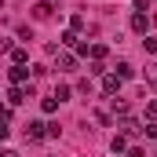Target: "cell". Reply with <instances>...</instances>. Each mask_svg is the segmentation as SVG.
Instances as JSON below:
<instances>
[{"mask_svg": "<svg viewBox=\"0 0 157 157\" xmlns=\"http://www.w3.org/2000/svg\"><path fill=\"white\" fill-rule=\"evenodd\" d=\"M26 139H29V143H44V139H48V124H44V121H29V124H26Z\"/></svg>", "mask_w": 157, "mask_h": 157, "instance_id": "6da1fadb", "label": "cell"}, {"mask_svg": "<svg viewBox=\"0 0 157 157\" xmlns=\"http://www.w3.org/2000/svg\"><path fill=\"white\" fill-rule=\"evenodd\" d=\"M143 135H146V139H157V121H150V124H143Z\"/></svg>", "mask_w": 157, "mask_h": 157, "instance_id": "ac0fdd59", "label": "cell"}, {"mask_svg": "<svg viewBox=\"0 0 157 157\" xmlns=\"http://www.w3.org/2000/svg\"><path fill=\"white\" fill-rule=\"evenodd\" d=\"M146 117L157 121V99H150V102H146Z\"/></svg>", "mask_w": 157, "mask_h": 157, "instance_id": "d6986e66", "label": "cell"}, {"mask_svg": "<svg viewBox=\"0 0 157 157\" xmlns=\"http://www.w3.org/2000/svg\"><path fill=\"white\" fill-rule=\"evenodd\" d=\"M121 135H124V139L143 135V124H139V121H132V117H121Z\"/></svg>", "mask_w": 157, "mask_h": 157, "instance_id": "3957f363", "label": "cell"}, {"mask_svg": "<svg viewBox=\"0 0 157 157\" xmlns=\"http://www.w3.org/2000/svg\"><path fill=\"white\" fill-rule=\"evenodd\" d=\"M113 113H117V117H128V99H113Z\"/></svg>", "mask_w": 157, "mask_h": 157, "instance_id": "4fadbf2b", "label": "cell"}, {"mask_svg": "<svg viewBox=\"0 0 157 157\" xmlns=\"http://www.w3.org/2000/svg\"><path fill=\"white\" fill-rule=\"evenodd\" d=\"M0 157H18V154H15V150H0Z\"/></svg>", "mask_w": 157, "mask_h": 157, "instance_id": "484cf974", "label": "cell"}, {"mask_svg": "<svg viewBox=\"0 0 157 157\" xmlns=\"http://www.w3.org/2000/svg\"><path fill=\"white\" fill-rule=\"evenodd\" d=\"M26 59H29L26 48H11V62H15V66H26Z\"/></svg>", "mask_w": 157, "mask_h": 157, "instance_id": "30bf717a", "label": "cell"}, {"mask_svg": "<svg viewBox=\"0 0 157 157\" xmlns=\"http://www.w3.org/2000/svg\"><path fill=\"white\" fill-rule=\"evenodd\" d=\"M132 7H135V11H143V15H146V11H150V0H132Z\"/></svg>", "mask_w": 157, "mask_h": 157, "instance_id": "ffe728a7", "label": "cell"}, {"mask_svg": "<svg viewBox=\"0 0 157 157\" xmlns=\"http://www.w3.org/2000/svg\"><path fill=\"white\" fill-rule=\"evenodd\" d=\"M51 95H55V99H59V106H62V102H70V95H73V88H66V84H59V88H55Z\"/></svg>", "mask_w": 157, "mask_h": 157, "instance_id": "8fae6325", "label": "cell"}, {"mask_svg": "<svg viewBox=\"0 0 157 157\" xmlns=\"http://www.w3.org/2000/svg\"><path fill=\"white\" fill-rule=\"evenodd\" d=\"M113 77L132 80V77H135V66H132V62H117V66H113Z\"/></svg>", "mask_w": 157, "mask_h": 157, "instance_id": "ba28073f", "label": "cell"}, {"mask_svg": "<svg viewBox=\"0 0 157 157\" xmlns=\"http://www.w3.org/2000/svg\"><path fill=\"white\" fill-rule=\"evenodd\" d=\"M40 110H44V113H55V110H59V99H55V95H48V99L40 102Z\"/></svg>", "mask_w": 157, "mask_h": 157, "instance_id": "5bb4252c", "label": "cell"}, {"mask_svg": "<svg viewBox=\"0 0 157 157\" xmlns=\"http://www.w3.org/2000/svg\"><path fill=\"white\" fill-rule=\"evenodd\" d=\"M88 55H91V62H102V59H106V44H91Z\"/></svg>", "mask_w": 157, "mask_h": 157, "instance_id": "9c48e42d", "label": "cell"}, {"mask_svg": "<svg viewBox=\"0 0 157 157\" xmlns=\"http://www.w3.org/2000/svg\"><path fill=\"white\" fill-rule=\"evenodd\" d=\"M4 51H11V44H7V40L0 37V55H4Z\"/></svg>", "mask_w": 157, "mask_h": 157, "instance_id": "cb8c5ba5", "label": "cell"}, {"mask_svg": "<svg viewBox=\"0 0 157 157\" xmlns=\"http://www.w3.org/2000/svg\"><path fill=\"white\" fill-rule=\"evenodd\" d=\"M154 22H157V11H154Z\"/></svg>", "mask_w": 157, "mask_h": 157, "instance_id": "4316f807", "label": "cell"}, {"mask_svg": "<svg viewBox=\"0 0 157 157\" xmlns=\"http://www.w3.org/2000/svg\"><path fill=\"white\" fill-rule=\"evenodd\" d=\"M124 157H146V150H139V146H128V154Z\"/></svg>", "mask_w": 157, "mask_h": 157, "instance_id": "7402d4cb", "label": "cell"}, {"mask_svg": "<svg viewBox=\"0 0 157 157\" xmlns=\"http://www.w3.org/2000/svg\"><path fill=\"white\" fill-rule=\"evenodd\" d=\"M7 77H11V84H26V80H29V70H26V66H11Z\"/></svg>", "mask_w": 157, "mask_h": 157, "instance_id": "52a82bcc", "label": "cell"}, {"mask_svg": "<svg viewBox=\"0 0 157 157\" xmlns=\"http://www.w3.org/2000/svg\"><path fill=\"white\" fill-rule=\"evenodd\" d=\"M62 44H66V48H77V44H80V37L73 33V29H66V33H62Z\"/></svg>", "mask_w": 157, "mask_h": 157, "instance_id": "2e32d148", "label": "cell"}, {"mask_svg": "<svg viewBox=\"0 0 157 157\" xmlns=\"http://www.w3.org/2000/svg\"><path fill=\"white\" fill-rule=\"evenodd\" d=\"M70 29H73V33H84V29H88L84 15H73V18H70Z\"/></svg>", "mask_w": 157, "mask_h": 157, "instance_id": "7c38bea8", "label": "cell"}, {"mask_svg": "<svg viewBox=\"0 0 157 157\" xmlns=\"http://www.w3.org/2000/svg\"><path fill=\"white\" fill-rule=\"evenodd\" d=\"M128 26H132V33H139V37H146V29H150V18H146V15H143V11H135V15H132V22H128Z\"/></svg>", "mask_w": 157, "mask_h": 157, "instance_id": "7a4b0ae2", "label": "cell"}, {"mask_svg": "<svg viewBox=\"0 0 157 157\" xmlns=\"http://www.w3.org/2000/svg\"><path fill=\"white\" fill-rule=\"evenodd\" d=\"M146 84L157 88V62H154V66H146Z\"/></svg>", "mask_w": 157, "mask_h": 157, "instance_id": "e0dca14e", "label": "cell"}, {"mask_svg": "<svg viewBox=\"0 0 157 157\" xmlns=\"http://www.w3.org/2000/svg\"><path fill=\"white\" fill-rule=\"evenodd\" d=\"M7 117H11V113H7V106L0 102V121H7Z\"/></svg>", "mask_w": 157, "mask_h": 157, "instance_id": "d4e9b609", "label": "cell"}, {"mask_svg": "<svg viewBox=\"0 0 157 157\" xmlns=\"http://www.w3.org/2000/svg\"><path fill=\"white\" fill-rule=\"evenodd\" d=\"M102 91H106V95H117V91H121V77H113V73H102Z\"/></svg>", "mask_w": 157, "mask_h": 157, "instance_id": "8992f818", "label": "cell"}, {"mask_svg": "<svg viewBox=\"0 0 157 157\" xmlns=\"http://www.w3.org/2000/svg\"><path fill=\"white\" fill-rule=\"evenodd\" d=\"M51 11H55V7H51V0L33 4V18H37V22H48V18H51Z\"/></svg>", "mask_w": 157, "mask_h": 157, "instance_id": "5b68a950", "label": "cell"}, {"mask_svg": "<svg viewBox=\"0 0 157 157\" xmlns=\"http://www.w3.org/2000/svg\"><path fill=\"white\" fill-rule=\"evenodd\" d=\"M113 154H128V139L124 135H113Z\"/></svg>", "mask_w": 157, "mask_h": 157, "instance_id": "9a60e30c", "label": "cell"}, {"mask_svg": "<svg viewBox=\"0 0 157 157\" xmlns=\"http://www.w3.org/2000/svg\"><path fill=\"white\" fill-rule=\"evenodd\" d=\"M143 48H146V51L154 55V51H157V37H146V40H143Z\"/></svg>", "mask_w": 157, "mask_h": 157, "instance_id": "44dd1931", "label": "cell"}, {"mask_svg": "<svg viewBox=\"0 0 157 157\" xmlns=\"http://www.w3.org/2000/svg\"><path fill=\"white\" fill-rule=\"evenodd\" d=\"M7 132H11V128H7V121H0V143L7 139Z\"/></svg>", "mask_w": 157, "mask_h": 157, "instance_id": "603a6c76", "label": "cell"}, {"mask_svg": "<svg viewBox=\"0 0 157 157\" xmlns=\"http://www.w3.org/2000/svg\"><path fill=\"white\" fill-rule=\"evenodd\" d=\"M55 62H59V70H77V55L73 51H55Z\"/></svg>", "mask_w": 157, "mask_h": 157, "instance_id": "277c9868", "label": "cell"}]
</instances>
